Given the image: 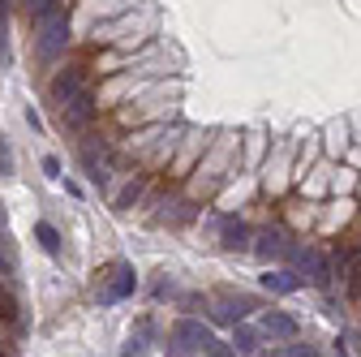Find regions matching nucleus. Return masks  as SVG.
Wrapping results in <instances>:
<instances>
[{"instance_id": "obj_1", "label": "nucleus", "mask_w": 361, "mask_h": 357, "mask_svg": "<svg viewBox=\"0 0 361 357\" xmlns=\"http://www.w3.org/2000/svg\"><path fill=\"white\" fill-rule=\"evenodd\" d=\"M133 284H138V276H133V267L129 262H116L112 272L104 276V284H99V301H121V297H129L133 293Z\"/></svg>"}, {"instance_id": "obj_2", "label": "nucleus", "mask_w": 361, "mask_h": 357, "mask_svg": "<svg viewBox=\"0 0 361 357\" xmlns=\"http://www.w3.org/2000/svg\"><path fill=\"white\" fill-rule=\"evenodd\" d=\"M172 340H176L180 349H198V353H211V349H215L211 327H202L198 319H180V323L172 327Z\"/></svg>"}, {"instance_id": "obj_3", "label": "nucleus", "mask_w": 361, "mask_h": 357, "mask_svg": "<svg viewBox=\"0 0 361 357\" xmlns=\"http://www.w3.org/2000/svg\"><path fill=\"white\" fill-rule=\"evenodd\" d=\"M65 39H69L65 13H52V18H48V30H43V39H39V56H43V61H52V56L65 48Z\"/></svg>"}, {"instance_id": "obj_4", "label": "nucleus", "mask_w": 361, "mask_h": 357, "mask_svg": "<svg viewBox=\"0 0 361 357\" xmlns=\"http://www.w3.org/2000/svg\"><path fill=\"white\" fill-rule=\"evenodd\" d=\"M254 254H258V258H267V262H271V258H297V250L288 246V237H284L280 229H267V233L258 237Z\"/></svg>"}, {"instance_id": "obj_5", "label": "nucleus", "mask_w": 361, "mask_h": 357, "mask_svg": "<svg viewBox=\"0 0 361 357\" xmlns=\"http://www.w3.org/2000/svg\"><path fill=\"white\" fill-rule=\"evenodd\" d=\"M61 116H65V125L69 129H82L90 116H95V99H90V91H82V95H73L65 108H61Z\"/></svg>"}, {"instance_id": "obj_6", "label": "nucleus", "mask_w": 361, "mask_h": 357, "mask_svg": "<svg viewBox=\"0 0 361 357\" xmlns=\"http://www.w3.org/2000/svg\"><path fill=\"white\" fill-rule=\"evenodd\" d=\"M73 95H82V69H65V73H56V82H52V99L65 108Z\"/></svg>"}, {"instance_id": "obj_7", "label": "nucleus", "mask_w": 361, "mask_h": 357, "mask_svg": "<svg viewBox=\"0 0 361 357\" xmlns=\"http://www.w3.org/2000/svg\"><path fill=\"white\" fill-rule=\"evenodd\" d=\"M262 332H267L271 340H293V336H297V319L280 315V310H267V315H262Z\"/></svg>"}, {"instance_id": "obj_8", "label": "nucleus", "mask_w": 361, "mask_h": 357, "mask_svg": "<svg viewBox=\"0 0 361 357\" xmlns=\"http://www.w3.org/2000/svg\"><path fill=\"white\" fill-rule=\"evenodd\" d=\"M297 262H301V272H310V280H314V284L327 289L331 272H327V262H323V254H319V250H297Z\"/></svg>"}, {"instance_id": "obj_9", "label": "nucleus", "mask_w": 361, "mask_h": 357, "mask_svg": "<svg viewBox=\"0 0 361 357\" xmlns=\"http://www.w3.org/2000/svg\"><path fill=\"white\" fill-rule=\"evenodd\" d=\"M250 310H254V301H250V297H237V301H233V297H224L215 315H219L224 323H241V319L250 315Z\"/></svg>"}, {"instance_id": "obj_10", "label": "nucleus", "mask_w": 361, "mask_h": 357, "mask_svg": "<svg viewBox=\"0 0 361 357\" xmlns=\"http://www.w3.org/2000/svg\"><path fill=\"white\" fill-rule=\"evenodd\" d=\"M262 289L267 293H297L301 289V276L297 272H271V276H262Z\"/></svg>"}, {"instance_id": "obj_11", "label": "nucleus", "mask_w": 361, "mask_h": 357, "mask_svg": "<svg viewBox=\"0 0 361 357\" xmlns=\"http://www.w3.org/2000/svg\"><path fill=\"white\" fill-rule=\"evenodd\" d=\"M224 246L228 250H250V229L241 219H228V224H224Z\"/></svg>"}, {"instance_id": "obj_12", "label": "nucleus", "mask_w": 361, "mask_h": 357, "mask_svg": "<svg viewBox=\"0 0 361 357\" xmlns=\"http://www.w3.org/2000/svg\"><path fill=\"white\" fill-rule=\"evenodd\" d=\"M233 344H237V353L254 357V353H258V332H250L245 323H237V336H233Z\"/></svg>"}, {"instance_id": "obj_13", "label": "nucleus", "mask_w": 361, "mask_h": 357, "mask_svg": "<svg viewBox=\"0 0 361 357\" xmlns=\"http://www.w3.org/2000/svg\"><path fill=\"white\" fill-rule=\"evenodd\" d=\"M35 237L43 241V250H48V254H61V233H56L52 224H39V229H35Z\"/></svg>"}, {"instance_id": "obj_14", "label": "nucleus", "mask_w": 361, "mask_h": 357, "mask_svg": "<svg viewBox=\"0 0 361 357\" xmlns=\"http://www.w3.org/2000/svg\"><path fill=\"white\" fill-rule=\"evenodd\" d=\"M267 357H319L310 344H288V349H280V353H267Z\"/></svg>"}, {"instance_id": "obj_15", "label": "nucleus", "mask_w": 361, "mask_h": 357, "mask_svg": "<svg viewBox=\"0 0 361 357\" xmlns=\"http://www.w3.org/2000/svg\"><path fill=\"white\" fill-rule=\"evenodd\" d=\"M43 172H48V176H61V164H56V159L48 155V159H43Z\"/></svg>"}, {"instance_id": "obj_16", "label": "nucleus", "mask_w": 361, "mask_h": 357, "mask_svg": "<svg viewBox=\"0 0 361 357\" xmlns=\"http://www.w3.org/2000/svg\"><path fill=\"white\" fill-rule=\"evenodd\" d=\"M211 357H233V353H228V349H224V344H215V349H211Z\"/></svg>"}, {"instance_id": "obj_17", "label": "nucleus", "mask_w": 361, "mask_h": 357, "mask_svg": "<svg viewBox=\"0 0 361 357\" xmlns=\"http://www.w3.org/2000/svg\"><path fill=\"white\" fill-rule=\"evenodd\" d=\"M0 276H9V258H0Z\"/></svg>"}, {"instance_id": "obj_18", "label": "nucleus", "mask_w": 361, "mask_h": 357, "mask_svg": "<svg viewBox=\"0 0 361 357\" xmlns=\"http://www.w3.org/2000/svg\"><path fill=\"white\" fill-rule=\"evenodd\" d=\"M0 224H5V211H0Z\"/></svg>"}]
</instances>
